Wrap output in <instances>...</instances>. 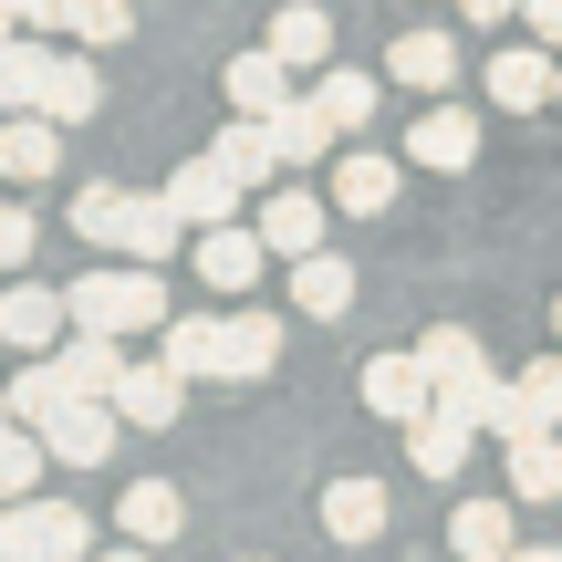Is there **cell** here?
<instances>
[{
  "label": "cell",
  "instance_id": "46",
  "mask_svg": "<svg viewBox=\"0 0 562 562\" xmlns=\"http://www.w3.org/2000/svg\"><path fill=\"white\" fill-rule=\"evenodd\" d=\"M240 562H261V552H240Z\"/></svg>",
  "mask_w": 562,
  "mask_h": 562
},
{
  "label": "cell",
  "instance_id": "5",
  "mask_svg": "<svg viewBox=\"0 0 562 562\" xmlns=\"http://www.w3.org/2000/svg\"><path fill=\"white\" fill-rule=\"evenodd\" d=\"M250 209H261L250 229L271 240V261H313V250H323V220H334V199H313V188H261Z\"/></svg>",
  "mask_w": 562,
  "mask_h": 562
},
{
  "label": "cell",
  "instance_id": "33",
  "mask_svg": "<svg viewBox=\"0 0 562 562\" xmlns=\"http://www.w3.org/2000/svg\"><path fill=\"white\" fill-rule=\"evenodd\" d=\"M125 199H136V188H115V178L74 188V229H83L94 250H125Z\"/></svg>",
  "mask_w": 562,
  "mask_h": 562
},
{
  "label": "cell",
  "instance_id": "19",
  "mask_svg": "<svg viewBox=\"0 0 562 562\" xmlns=\"http://www.w3.org/2000/svg\"><path fill=\"white\" fill-rule=\"evenodd\" d=\"M334 209L385 220V209H396V157H375V146H344V157H334Z\"/></svg>",
  "mask_w": 562,
  "mask_h": 562
},
{
  "label": "cell",
  "instance_id": "13",
  "mask_svg": "<svg viewBox=\"0 0 562 562\" xmlns=\"http://www.w3.org/2000/svg\"><path fill=\"white\" fill-rule=\"evenodd\" d=\"M448 552H459V562H510V552H521V510H510V501H459V510H448Z\"/></svg>",
  "mask_w": 562,
  "mask_h": 562
},
{
  "label": "cell",
  "instance_id": "24",
  "mask_svg": "<svg viewBox=\"0 0 562 562\" xmlns=\"http://www.w3.org/2000/svg\"><path fill=\"white\" fill-rule=\"evenodd\" d=\"M385 74H396V83H417V94H448V83H459V42H448V32H396Z\"/></svg>",
  "mask_w": 562,
  "mask_h": 562
},
{
  "label": "cell",
  "instance_id": "34",
  "mask_svg": "<svg viewBox=\"0 0 562 562\" xmlns=\"http://www.w3.org/2000/svg\"><path fill=\"white\" fill-rule=\"evenodd\" d=\"M42 469H53V438H42V427H11V438H0V501H32Z\"/></svg>",
  "mask_w": 562,
  "mask_h": 562
},
{
  "label": "cell",
  "instance_id": "4",
  "mask_svg": "<svg viewBox=\"0 0 562 562\" xmlns=\"http://www.w3.org/2000/svg\"><path fill=\"white\" fill-rule=\"evenodd\" d=\"M42 438H53V469H104L115 438H125V417H115V396H63L53 417H42Z\"/></svg>",
  "mask_w": 562,
  "mask_h": 562
},
{
  "label": "cell",
  "instance_id": "45",
  "mask_svg": "<svg viewBox=\"0 0 562 562\" xmlns=\"http://www.w3.org/2000/svg\"><path fill=\"white\" fill-rule=\"evenodd\" d=\"M552 334H562V302H552Z\"/></svg>",
  "mask_w": 562,
  "mask_h": 562
},
{
  "label": "cell",
  "instance_id": "14",
  "mask_svg": "<svg viewBox=\"0 0 562 562\" xmlns=\"http://www.w3.org/2000/svg\"><path fill=\"white\" fill-rule=\"evenodd\" d=\"M178 406H188V375H178V364H125V375H115V417L125 427H167V417H178Z\"/></svg>",
  "mask_w": 562,
  "mask_h": 562
},
{
  "label": "cell",
  "instance_id": "12",
  "mask_svg": "<svg viewBox=\"0 0 562 562\" xmlns=\"http://www.w3.org/2000/svg\"><path fill=\"white\" fill-rule=\"evenodd\" d=\"M94 562V521L74 501H21V562Z\"/></svg>",
  "mask_w": 562,
  "mask_h": 562
},
{
  "label": "cell",
  "instance_id": "48",
  "mask_svg": "<svg viewBox=\"0 0 562 562\" xmlns=\"http://www.w3.org/2000/svg\"><path fill=\"white\" fill-rule=\"evenodd\" d=\"M32 562H42V552H32Z\"/></svg>",
  "mask_w": 562,
  "mask_h": 562
},
{
  "label": "cell",
  "instance_id": "22",
  "mask_svg": "<svg viewBox=\"0 0 562 562\" xmlns=\"http://www.w3.org/2000/svg\"><path fill=\"white\" fill-rule=\"evenodd\" d=\"M115 531H125V542H146V552H157V542H178V531H188V501H178L167 480H136V490L115 501Z\"/></svg>",
  "mask_w": 562,
  "mask_h": 562
},
{
  "label": "cell",
  "instance_id": "42",
  "mask_svg": "<svg viewBox=\"0 0 562 562\" xmlns=\"http://www.w3.org/2000/svg\"><path fill=\"white\" fill-rule=\"evenodd\" d=\"M510 562H562V552H552V542H521V552H510Z\"/></svg>",
  "mask_w": 562,
  "mask_h": 562
},
{
  "label": "cell",
  "instance_id": "15",
  "mask_svg": "<svg viewBox=\"0 0 562 562\" xmlns=\"http://www.w3.org/2000/svg\"><path fill=\"white\" fill-rule=\"evenodd\" d=\"M157 355L178 364V375H229V313H167Z\"/></svg>",
  "mask_w": 562,
  "mask_h": 562
},
{
  "label": "cell",
  "instance_id": "6",
  "mask_svg": "<svg viewBox=\"0 0 562 562\" xmlns=\"http://www.w3.org/2000/svg\"><path fill=\"white\" fill-rule=\"evenodd\" d=\"M480 157V115L448 94H427V115L406 125V167H438V178H459V167Z\"/></svg>",
  "mask_w": 562,
  "mask_h": 562
},
{
  "label": "cell",
  "instance_id": "39",
  "mask_svg": "<svg viewBox=\"0 0 562 562\" xmlns=\"http://www.w3.org/2000/svg\"><path fill=\"white\" fill-rule=\"evenodd\" d=\"M83 0H21V32H74Z\"/></svg>",
  "mask_w": 562,
  "mask_h": 562
},
{
  "label": "cell",
  "instance_id": "40",
  "mask_svg": "<svg viewBox=\"0 0 562 562\" xmlns=\"http://www.w3.org/2000/svg\"><path fill=\"white\" fill-rule=\"evenodd\" d=\"M521 32H531V42H552V53H562V0H521Z\"/></svg>",
  "mask_w": 562,
  "mask_h": 562
},
{
  "label": "cell",
  "instance_id": "28",
  "mask_svg": "<svg viewBox=\"0 0 562 562\" xmlns=\"http://www.w3.org/2000/svg\"><path fill=\"white\" fill-rule=\"evenodd\" d=\"M42 115H53V125H94V115H104V74H94L83 53H63V63H53V94H42Z\"/></svg>",
  "mask_w": 562,
  "mask_h": 562
},
{
  "label": "cell",
  "instance_id": "36",
  "mask_svg": "<svg viewBox=\"0 0 562 562\" xmlns=\"http://www.w3.org/2000/svg\"><path fill=\"white\" fill-rule=\"evenodd\" d=\"M125 32H136V0H83V11H74V42H94V53L125 42Z\"/></svg>",
  "mask_w": 562,
  "mask_h": 562
},
{
  "label": "cell",
  "instance_id": "3",
  "mask_svg": "<svg viewBox=\"0 0 562 562\" xmlns=\"http://www.w3.org/2000/svg\"><path fill=\"white\" fill-rule=\"evenodd\" d=\"M167 199H178V220H188V229H229V220L250 209V178L220 157V146H209V157H188L178 178H167Z\"/></svg>",
  "mask_w": 562,
  "mask_h": 562
},
{
  "label": "cell",
  "instance_id": "38",
  "mask_svg": "<svg viewBox=\"0 0 562 562\" xmlns=\"http://www.w3.org/2000/svg\"><path fill=\"white\" fill-rule=\"evenodd\" d=\"M32 240H42L32 209H0V271H32Z\"/></svg>",
  "mask_w": 562,
  "mask_h": 562
},
{
  "label": "cell",
  "instance_id": "7",
  "mask_svg": "<svg viewBox=\"0 0 562 562\" xmlns=\"http://www.w3.org/2000/svg\"><path fill=\"white\" fill-rule=\"evenodd\" d=\"M552 94H562L552 42H510V53H490V104H501V115H542Z\"/></svg>",
  "mask_w": 562,
  "mask_h": 562
},
{
  "label": "cell",
  "instance_id": "9",
  "mask_svg": "<svg viewBox=\"0 0 562 562\" xmlns=\"http://www.w3.org/2000/svg\"><path fill=\"white\" fill-rule=\"evenodd\" d=\"M469 448H480V427H469L459 406H427V417L406 427V469H417V480H459Z\"/></svg>",
  "mask_w": 562,
  "mask_h": 562
},
{
  "label": "cell",
  "instance_id": "43",
  "mask_svg": "<svg viewBox=\"0 0 562 562\" xmlns=\"http://www.w3.org/2000/svg\"><path fill=\"white\" fill-rule=\"evenodd\" d=\"M94 562H146V542H115V552H94Z\"/></svg>",
  "mask_w": 562,
  "mask_h": 562
},
{
  "label": "cell",
  "instance_id": "18",
  "mask_svg": "<svg viewBox=\"0 0 562 562\" xmlns=\"http://www.w3.org/2000/svg\"><path fill=\"white\" fill-rule=\"evenodd\" d=\"M271 53L292 63V74H334V11H313V0H292V11H271Z\"/></svg>",
  "mask_w": 562,
  "mask_h": 562
},
{
  "label": "cell",
  "instance_id": "35",
  "mask_svg": "<svg viewBox=\"0 0 562 562\" xmlns=\"http://www.w3.org/2000/svg\"><path fill=\"white\" fill-rule=\"evenodd\" d=\"M0 385H11V406H21V427H42V417H53L63 396H74V385H63V364H53V355H32V364H21V375H0Z\"/></svg>",
  "mask_w": 562,
  "mask_h": 562
},
{
  "label": "cell",
  "instance_id": "20",
  "mask_svg": "<svg viewBox=\"0 0 562 562\" xmlns=\"http://www.w3.org/2000/svg\"><path fill=\"white\" fill-rule=\"evenodd\" d=\"M53 167H63V125L53 115H11V125H0V178H11V188H42Z\"/></svg>",
  "mask_w": 562,
  "mask_h": 562
},
{
  "label": "cell",
  "instance_id": "16",
  "mask_svg": "<svg viewBox=\"0 0 562 562\" xmlns=\"http://www.w3.org/2000/svg\"><path fill=\"white\" fill-rule=\"evenodd\" d=\"M53 42H32V32H0V104L11 115H42V94H53Z\"/></svg>",
  "mask_w": 562,
  "mask_h": 562
},
{
  "label": "cell",
  "instance_id": "8",
  "mask_svg": "<svg viewBox=\"0 0 562 562\" xmlns=\"http://www.w3.org/2000/svg\"><path fill=\"white\" fill-rule=\"evenodd\" d=\"M63 334H74V292H42V281H11V292H0V344L53 355Z\"/></svg>",
  "mask_w": 562,
  "mask_h": 562
},
{
  "label": "cell",
  "instance_id": "37",
  "mask_svg": "<svg viewBox=\"0 0 562 562\" xmlns=\"http://www.w3.org/2000/svg\"><path fill=\"white\" fill-rule=\"evenodd\" d=\"M521 396H531V417H542V427H562V355L521 364Z\"/></svg>",
  "mask_w": 562,
  "mask_h": 562
},
{
  "label": "cell",
  "instance_id": "26",
  "mask_svg": "<svg viewBox=\"0 0 562 562\" xmlns=\"http://www.w3.org/2000/svg\"><path fill=\"white\" fill-rule=\"evenodd\" d=\"M178 240H188L178 199H167V188H157V199H146V188H136V199H125V261H167V250H178Z\"/></svg>",
  "mask_w": 562,
  "mask_h": 562
},
{
  "label": "cell",
  "instance_id": "47",
  "mask_svg": "<svg viewBox=\"0 0 562 562\" xmlns=\"http://www.w3.org/2000/svg\"><path fill=\"white\" fill-rule=\"evenodd\" d=\"M552 115H562V94H552Z\"/></svg>",
  "mask_w": 562,
  "mask_h": 562
},
{
  "label": "cell",
  "instance_id": "23",
  "mask_svg": "<svg viewBox=\"0 0 562 562\" xmlns=\"http://www.w3.org/2000/svg\"><path fill=\"white\" fill-rule=\"evenodd\" d=\"M510 501H521V510L562 501V427H531V438H510Z\"/></svg>",
  "mask_w": 562,
  "mask_h": 562
},
{
  "label": "cell",
  "instance_id": "31",
  "mask_svg": "<svg viewBox=\"0 0 562 562\" xmlns=\"http://www.w3.org/2000/svg\"><path fill=\"white\" fill-rule=\"evenodd\" d=\"M220 157L240 167L250 188H271L281 167H292V157H281V136H271V115H240V125H220Z\"/></svg>",
  "mask_w": 562,
  "mask_h": 562
},
{
  "label": "cell",
  "instance_id": "10",
  "mask_svg": "<svg viewBox=\"0 0 562 562\" xmlns=\"http://www.w3.org/2000/svg\"><path fill=\"white\" fill-rule=\"evenodd\" d=\"M364 406L396 417V427H417L427 406H438V375H427L417 355H375V364H364Z\"/></svg>",
  "mask_w": 562,
  "mask_h": 562
},
{
  "label": "cell",
  "instance_id": "29",
  "mask_svg": "<svg viewBox=\"0 0 562 562\" xmlns=\"http://www.w3.org/2000/svg\"><path fill=\"white\" fill-rule=\"evenodd\" d=\"M292 302L302 313H355V261H334V250H313V261H292Z\"/></svg>",
  "mask_w": 562,
  "mask_h": 562
},
{
  "label": "cell",
  "instance_id": "27",
  "mask_svg": "<svg viewBox=\"0 0 562 562\" xmlns=\"http://www.w3.org/2000/svg\"><path fill=\"white\" fill-rule=\"evenodd\" d=\"M271 136H281V157H292V167H323V157H344L334 115H323L313 94H292V104H281V115H271Z\"/></svg>",
  "mask_w": 562,
  "mask_h": 562
},
{
  "label": "cell",
  "instance_id": "25",
  "mask_svg": "<svg viewBox=\"0 0 562 562\" xmlns=\"http://www.w3.org/2000/svg\"><path fill=\"white\" fill-rule=\"evenodd\" d=\"M229 104H240V115H281V104H292V63L271 53H229Z\"/></svg>",
  "mask_w": 562,
  "mask_h": 562
},
{
  "label": "cell",
  "instance_id": "44",
  "mask_svg": "<svg viewBox=\"0 0 562 562\" xmlns=\"http://www.w3.org/2000/svg\"><path fill=\"white\" fill-rule=\"evenodd\" d=\"M11 427H21V406H11V385H0V438H11Z\"/></svg>",
  "mask_w": 562,
  "mask_h": 562
},
{
  "label": "cell",
  "instance_id": "30",
  "mask_svg": "<svg viewBox=\"0 0 562 562\" xmlns=\"http://www.w3.org/2000/svg\"><path fill=\"white\" fill-rule=\"evenodd\" d=\"M271 364H281V323L271 313H229V375L220 385H261Z\"/></svg>",
  "mask_w": 562,
  "mask_h": 562
},
{
  "label": "cell",
  "instance_id": "41",
  "mask_svg": "<svg viewBox=\"0 0 562 562\" xmlns=\"http://www.w3.org/2000/svg\"><path fill=\"white\" fill-rule=\"evenodd\" d=\"M459 11H469V21H510L521 0H459Z\"/></svg>",
  "mask_w": 562,
  "mask_h": 562
},
{
  "label": "cell",
  "instance_id": "11",
  "mask_svg": "<svg viewBox=\"0 0 562 562\" xmlns=\"http://www.w3.org/2000/svg\"><path fill=\"white\" fill-rule=\"evenodd\" d=\"M261 271H271V240H261V229H240V220H229V229H199V281H209V292H250Z\"/></svg>",
  "mask_w": 562,
  "mask_h": 562
},
{
  "label": "cell",
  "instance_id": "17",
  "mask_svg": "<svg viewBox=\"0 0 562 562\" xmlns=\"http://www.w3.org/2000/svg\"><path fill=\"white\" fill-rule=\"evenodd\" d=\"M385 521H396V510H385L375 480H323V531H334L344 552H355V542H385Z\"/></svg>",
  "mask_w": 562,
  "mask_h": 562
},
{
  "label": "cell",
  "instance_id": "1",
  "mask_svg": "<svg viewBox=\"0 0 562 562\" xmlns=\"http://www.w3.org/2000/svg\"><path fill=\"white\" fill-rule=\"evenodd\" d=\"M74 292V323L83 334H167V281L157 261H94L83 281H63Z\"/></svg>",
  "mask_w": 562,
  "mask_h": 562
},
{
  "label": "cell",
  "instance_id": "21",
  "mask_svg": "<svg viewBox=\"0 0 562 562\" xmlns=\"http://www.w3.org/2000/svg\"><path fill=\"white\" fill-rule=\"evenodd\" d=\"M53 364H63V385H74V396H115V375H125V334H63L53 344Z\"/></svg>",
  "mask_w": 562,
  "mask_h": 562
},
{
  "label": "cell",
  "instance_id": "32",
  "mask_svg": "<svg viewBox=\"0 0 562 562\" xmlns=\"http://www.w3.org/2000/svg\"><path fill=\"white\" fill-rule=\"evenodd\" d=\"M313 104L323 115H334V136H364V125H375V74H313Z\"/></svg>",
  "mask_w": 562,
  "mask_h": 562
},
{
  "label": "cell",
  "instance_id": "2",
  "mask_svg": "<svg viewBox=\"0 0 562 562\" xmlns=\"http://www.w3.org/2000/svg\"><path fill=\"white\" fill-rule=\"evenodd\" d=\"M417 364L438 375V406H459V417L501 385V375H490V344L469 334V323H427V334H417Z\"/></svg>",
  "mask_w": 562,
  "mask_h": 562
}]
</instances>
